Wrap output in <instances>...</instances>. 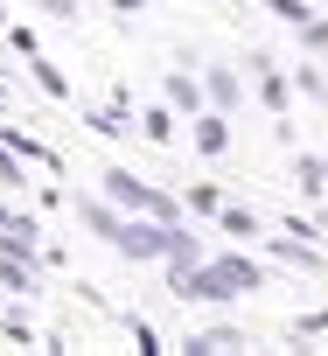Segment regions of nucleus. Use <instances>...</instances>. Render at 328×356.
Returning <instances> with one entry per match:
<instances>
[{
    "label": "nucleus",
    "instance_id": "1",
    "mask_svg": "<svg viewBox=\"0 0 328 356\" xmlns=\"http://www.w3.org/2000/svg\"><path fill=\"white\" fill-rule=\"evenodd\" d=\"M175 238H182L175 224H161V217H133V224L119 231V245H112V252L147 266V259H168V252H175Z\"/></svg>",
    "mask_w": 328,
    "mask_h": 356
},
{
    "label": "nucleus",
    "instance_id": "2",
    "mask_svg": "<svg viewBox=\"0 0 328 356\" xmlns=\"http://www.w3.org/2000/svg\"><path fill=\"white\" fill-rule=\"evenodd\" d=\"M70 217H77V231H84V238H98V245H119V231H126V210H119V203H105L98 189L70 196Z\"/></svg>",
    "mask_w": 328,
    "mask_h": 356
},
{
    "label": "nucleus",
    "instance_id": "3",
    "mask_svg": "<svg viewBox=\"0 0 328 356\" xmlns=\"http://www.w3.org/2000/svg\"><path fill=\"white\" fill-rule=\"evenodd\" d=\"M0 140H8L22 161H35L42 175H56V182H63V154L49 147V140H35V133H22V126H8V112H0Z\"/></svg>",
    "mask_w": 328,
    "mask_h": 356
},
{
    "label": "nucleus",
    "instance_id": "4",
    "mask_svg": "<svg viewBox=\"0 0 328 356\" xmlns=\"http://www.w3.org/2000/svg\"><path fill=\"white\" fill-rule=\"evenodd\" d=\"M42 273H49L42 259H15V252H0V293H22V300H28V293H42Z\"/></svg>",
    "mask_w": 328,
    "mask_h": 356
},
{
    "label": "nucleus",
    "instance_id": "5",
    "mask_svg": "<svg viewBox=\"0 0 328 356\" xmlns=\"http://www.w3.org/2000/svg\"><path fill=\"white\" fill-rule=\"evenodd\" d=\"M28 77H35V91H42V98H56V105H70V70H56V63H49L42 49L28 56Z\"/></svg>",
    "mask_w": 328,
    "mask_h": 356
},
{
    "label": "nucleus",
    "instance_id": "6",
    "mask_svg": "<svg viewBox=\"0 0 328 356\" xmlns=\"http://www.w3.org/2000/svg\"><path fill=\"white\" fill-rule=\"evenodd\" d=\"M77 119H84V133H91V140H119V133H126V105H98V98H91Z\"/></svg>",
    "mask_w": 328,
    "mask_h": 356
},
{
    "label": "nucleus",
    "instance_id": "7",
    "mask_svg": "<svg viewBox=\"0 0 328 356\" xmlns=\"http://www.w3.org/2000/svg\"><path fill=\"white\" fill-rule=\"evenodd\" d=\"M0 189L8 196H22V189H35V161H22L8 140H0Z\"/></svg>",
    "mask_w": 328,
    "mask_h": 356
},
{
    "label": "nucleus",
    "instance_id": "8",
    "mask_svg": "<svg viewBox=\"0 0 328 356\" xmlns=\"http://www.w3.org/2000/svg\"><path fill=\"white\" fill-rule=\"evenodd\" d=\"M140 133H147V140L161 147V140H175V119L161 112V105H147V112H140Z\"/></svg>",
    "mask_w": 328,
    "mask_h": 356
},
{
    "label": "nucleus",
    "instance_id": "9",
    "mask_svg": "<svg viewBox=\"0 0 328 356\" xmlns=\"http://www.w3.org/2000/svg\"><path fill=\"white\" fill-rule=\"evenodd\" d=\"M0 35H8V49H15V56H35V49H42L28 22H8V29H0Z\"/></svg>",
    "mask_w": 328,
    "mask_h": 356
},
{
    "label": "nucleus",
    "instance_id": "10",
    "mask_svg": "<svg viewBox=\"0 0 328 356\" xmlns=\"http://www.w3.org/2000/svg\"><path fill=\"white\" fill-rule=\"evenodd\" d=\"M42 22H84V0H35Z\"/></svg>",
    "mask_w": 328,
    "mask_h": 356
},
{
    "label": "nucleus",
    "instance_id": "11",
    "mask_svg": "<svg viewBox=\"0 0 328 356\" xmlns=\"http://www.w3.org/2000/svg\"><path fill=\"white\" fill-rule=\"evenodd\" d=\"M196 147L203 154H224V119H196Z\"/></svg>",
    "mask_w": 328,
    "mask_h": 356
},
{
    "label": "nucleus",
    "instance_id": "12",
    "mask_svg": "<svg viewBox=\"0 0 328 356\" xmlns=\"http://www.w3.org/2000/svg\"><path fill=\"white\" fill-rule=\"evenodd\" d=\"M168 105H182V112H196V84H189V77H168Z\"/></svg>",
    "mask_w": 328,
    "mask_h": 356
},
{
    "label": "nucleus",
    "instance_id": "13",
    "mask_svg": "<svg viewBox=\"0 0 328 356\" xmlns=\"http://www.w3.org/2000/svg\"><path fill=\"white\" fill-rule=\"evenodd\" d=\"M105 8H119V15H140V8H147V0H105Z\"/></svg>",
    "mask_w": 328,
    "mask_h": 356
},
{
    "label": "nucleus",
    "instance_id": "14",
    "mask_svg": "<svg viewBox=\"0 0 328 356\" xmlns=\"http://www.w3.org/2000/svg\"><path fill=\"white\" fill-rule=\"evenodd\" d=\"M8 98H15V91H8V77H0V112H8Z\"/></svg>",
    "mask_w": 328,
    "mask_h": 356
},
{
    "label": "nucleus",
    "instance_id": "15",
    "mask_svg": "<svg viewBox=\"0 0 328 356\" xmlns=\"http://www.w3.org/2000/svg\"><path fill=\"white\" fill-rule=\"evenodd\" d=\"M0 29H8V8H0Z\"/></svg>",
    "mask_w": 328,
    "mask_h": 356
}]
</instances>
